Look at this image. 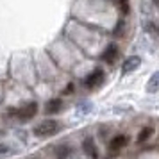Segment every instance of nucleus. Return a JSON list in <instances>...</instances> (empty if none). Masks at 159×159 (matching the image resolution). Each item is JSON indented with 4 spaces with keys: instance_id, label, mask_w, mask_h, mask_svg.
<instances>
[{
    "instance_id": "f257e3e1",
    "label": "nucleus",
    "mask_w": 159,
    "mask_h": 159,
    "mask_svg": "<svg viewBox=\"0 0 159 159\" xmlns=\"http://www.w3.org/2000/svg\"><path fill=\"white\" fill-rule=\"evenodd\" d=\"M59 129H61V125H59L56 120H43L39 125H36V127H34V134H36V136H39V138H47V136L56 134Z\"/></svg>"
},
{
    "instance_id": "f03ea898",
    "label": "nucleus",
    "mask_w": 159,
    "mask_h": 159,
    "mask_svg": "<svg viewBox=\"0 0 159 159\" xmlns=\"http://www.w3.org/2000/svg\"><path fill=\"white\" fill-rule=\"evenodd\" d=\"M20 120H30V118H34V115L38 113V104L36 102H29V104H25L23 107H20V109H16V111H13Z\"/></svg>"
},
{
    "instance_id": "7ed1b4c3",
    "label": "nucleus",
    "mask_w": 159,
    "mask_h": 159,
    "mask_svg": "<svg viewBox=\"0 0 159 159\" xmlns=\"http://www.w3.org/2000/svg\"><path fill=\"white\" fill-rule=\"evenodd\" d=\"M102 82H104V72H102L100 68L93 70V72L86 77V80H84L86 88H97V86H100Z\"/></svg>"
},
{
    "instance_id": "20e7f679",
    "label": "nucleus",
    "mask_w": 159,
    "mask_h": 159,
    "mask_svg": "<svg viewBox=\"0 0 159 159\" xmlns=\"http://www.w3.org/2000/svg\"><path fill=\"white\" fill-rule=\"evenodd\" d=\"M116 57H118V47H116L115 43L109 45L107 48L104 50V54H102V59H104L106 63H109V65H111V63H115Z\"/></svg>"
},
{
    "instance_id": "39448f33",
    "label": "nucleus",
    "mask_w": 159,
    "mask_h": 159,
    "mask_svg": "<svg viewBox=\"0 0 159 159\" xmlns=\"http://www.w3.org/2000/svg\"><path fill=\"white\" fill-rule=\"evenodd\" d=\"M139 65H141V59L138 57V56H132V57H129L125 63H123L122 72H123V73H130V72H134V70H136Z\"/></svg>"
},
{
    "instance_id": "423d86ee",
    "label": "nucleus",
    "mask_w": 159,
    "mask_h": 159,
    "mask_svg": "<svg viewBox=\"0 0 159 159\" xmlns=\"http://www.w3.org/2000/svg\"><path fill=\"white\" fill-rule=\"evenodd\" d=\"M127 136H115L113 139H111V143H109V148L111 150H120V148H123L125 145H127Z\"/></svg>"
},
{
    "instance_id": "0eeeda50",
    "label": "nucleus",
    "mask_w": 159,
    "mask_h": 159,
    "mask_svg": "<svg viewBox=\"0 0 159 159\" xmlns=\"http://www.w3.org/2000/svg\"><path fill=\"white\" fill-rule=\"evenodd\" d=\"M61 107H63V100H61V98H52V100H48V104H47V113L54 115V113L61 111Z\"/></svg>"
},
{
    "instance_id": "6e6552de",
    "label": "nucleus",
    "mask_w": 159,
    "mask_h": 159,
    "mask_svg": "<svg viewBox=\"0 0 159 159\" xmlns=\"http://www.w3.org/2000/svg\"><path fill=\"white\" fill-rule=\"evenodd\" d=\"M147 91H148V93H156V91H159V72H156L150 77L148 84H147Z\"/></svg>"
},
{
    "instance_id": "1a4fd4ad",
    "label": "nucleus",
    "mask_w": 159,
    "mask_h": 159,
    "mask_svg": "<svg viewBox=\"0 0 159 159\" xmlns=\"http://www.w3.org/2000/svg\"><path fill=\"white\" fill-rule=\"evenodd\" d=\"M82 147H84V152H86V154H89L91 157H97V150H95V145H93V139H91V138L84 139Z\"/></svg>"
},
{
    "instance_id": "9d476101",
    "label": "nucleus",
    "mask_w": 159,
    "mask_h": 159,
    "mask_svg": "<svg viewBox=\"0 0 159 159\" xmlns=\"http://www.w3.org/2000/svg\"><path fill=\"white\" fill-rule=\"evenodd\" d=\"M115 4H116V7L120 9L122 15H129V9H130L129 0H115Z\"/></svg>"
},
{
    "instance_id": "9b49d317",
    "label": "nucleus",
    "mask_w": 159,
    "mask_h": 159,
    "mask_svg": "<svg viewBox=\"0 0 159 159\" xmlns=\"http://www.w3.org/2000/svg\"><path fill=\"white\" fill-rule=\"evenodd\" d=\"M150 134H152V127H145V129L139 132V136H138V141H139V143H143L147 138H150Z\"/></svg>"
},
{
    "instance_id": "f8f14e48",
    "label": "nucleus",
    "mask_w": 159,
    "mask_h": 159,
    "mask_svg": "<svg viewBox=\"0 0 159 159\" xmlns=\"http://www.w3.org/2000/svg\"><path fill=\"white\" fill-rule=\"evenodd\" d=\"M68 154H70V148H68V147H59L57 150H56V156H57V159H65Z\"/></svg>"
},
{
    "instance_id": "ddd939ff",
    "label": "nucleus",
    "mask_w": 159,
    "mask_h": 159,
    "mask_svg": "<svg viewBox=\"0 0 159 159\" xmlns=\"http://www.w3.org/2000/svg\"><path fill=\"white\" fill-rule=\"evenodd\" d=\"M122 30H123V22H118V25H116V30H115V34L118 36V34H122Z\"/></svg>"
},
{
    "instance_id": "4468645a",
    "label": "nucleus",
    "mask_w": 159,
    "mask_h": 159,
    "mask_svg": "<svg viewBox=\"0 0 159 159\" xmlns=\"http://www.w3.org/2000/svg\"><path fill=\"white\" fill-rule=\"evenodd\" d=\"M72 91H73V84H68V88L65 89V93L68 95V93H72Z\"/></svg>"
}]
</instances>
